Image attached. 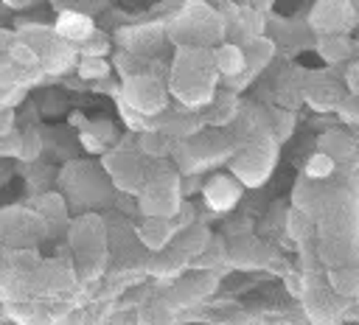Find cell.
<instances>
[{
    "instance_id": "1",
    "label": "cell",
    "mask_w": 359,
    "mask_h": 325,
    "mask_svg": "<svg viewBox=\"0 0 359 325\" xmlns=\"http://www.w3.org/2000/svg\"><path fill=\"white\" fill-rule=\"evenodd\" d=\"M165 87L185 109H205L219 92V73L210 48H174Z\"/></svg>"
},
{
    "instance_id": "2",
    "label": "cell",
    "mask_w": 359,
    "mask_h": 325,
    "mask_svg": "<svg viewBox=\"0 0 359 325\" xmlns=\"http://www.w3.org/2000/svg\"><path fill=\"white\" fill-rule=\"evenodd\" d=\"M67 244L73 255V269L81 286H90L104 277L107 261H109V244H107V227L98 216H81L67 230Z\"/></svg>"
},
{
    "instance_id": "3",
    "label": "cell",
    "mask_w": 359,
    "mask_h": 325,
    "mask_svg": "<svg viewBox=\"0 0 359 325\" xmlns=\"http://www.w3.org/2000/svg\"><path fill=\"white\" fill-rule=\"evenodd\" d=\"M165 39L174 48H216L224 42L222 11L202 0H188L174 20L165 22Z\"/></svg>"
},
{
    "instance_id": "4",
    "label": "cell",
    "mask_w": 359,
    "mask_h": 325,
    "mask_svg": "<svg viewBox=\"0 0 359 325\" xmlns=\"http://www.w3.org/2000/svg\"><path fill=\"white\" fill-rule=\"evenodd\" d=\"M303 283H300V308L306 314V319L311 325H339L345 322V308L348 300H342L325 280L323 266L317 269H306L300 272Z\"/></svg>"
},
{
    "instance_id": "5",
    "label": "cell",
    "mask_w": 359,
    "mask_h": 325,
    "mask_svg": "<svg viewBox=\"0 0 359 325\" xmlns=\"http://www.w3.org/2000/svg\"><path fill=\"white\" fill-rule=\"evenodd\" d=\"M275 137L272 132H258L241 146H236L230 157V171L241 182V188H258L269 179L275 168Z\"/></svg>"
},
{
    "instance_id": "6",
    "label": "cell",
    "mask_w": 359,
    "mask_h": 325,
    "mask_svg": "<svg viewBox=\"0 0 359 325\" xmlns=\"http://www.w3.org/2000/svg\"><path fill=\"white\" fill-rule=\"evenodd\" d=\"M137 207L143 216L157 219H174L182 210V191L177 171L165 165H154L143 174V185L137 191Z\"/></svg>"
},
{
    "instance_id": "7",
    "label": "cell",
    "mask_w": 359,
    "mask_h": 325,
    "mask_svg": "<svg viewBox=\"0 0 359 325\" xmlns=\"http://www.w3.org/2000/svg\"><path fill=\"white\" fill-rule=\"evenodd\" d=\"M118 101L132 106L137 115L154 120L168 109V87H165V81H160L157 76H151L146 70V73H137V76H129L121 81Z\"/></svg>"
},
{
    "instance_id": "8",
    "label": "cell",
    "mask_w": 359,
    "mask_h": 325,
    "mask_svg": "<svg viewBox=\"0 0 359 325\" xmlns=\"http://www.w3.org/2000/svg\"><path fill=\"white\" fill-rule=\"evenodd\" d=\"M48 235V227L39 213L22 207L0 210V255L11 249H34Z\"/></svg>"
},
{
    "instance_id": "9",
    "label": "cell",
    "mask_w": 359,
    "mask_h": 325,
    "mask_svg": "<svg viewBox=\"0 0 359 325\" xmlns=\"http://www.w3.org/2000/svg\"><path fill=\"white\" fill-rule=\"evenodd\" d=\"M216 286H219L216 272H208V269H185L177 280L168 283V289H163V297L182 314V311H191L199 303H205L216 291Z\"/></svg>"
},
{
    "instance_id": "10",
    "label": "cell",
    "mask_w": 359,
    "mask_h": 325,
    "mask_svg": "<svg viewBox=\"0 0 359 325\" xmlns=\"http://www.w3.org/2000/svg\"><path fill=\"white\" fill-rule=\"evenodd\" d=\"M356 25V8L351 0H317L311 8V28L323 36L348 34Z\"/></svg>"
},
{
    "instance_id": "11",
    "label": "cell",
    "mask_w": 359,
    "mask_h": 325,
    "mask_svg": "<svg viewBox=\"0 0 359 325\" xmlns=\"http://www.w3.org/2000/svg\"><path fill=\"white\" fill-rule=\"evenodd\" d=\"M104 168L109 174V179L115 182V188H121L123 193H135L143 185V174L146 165L140 162V157L135 151L126 148H115V151H104Z\"/></svg>"
},
{
    "instance_id": "12",
    "label": "cell",
    "mask_w": 359,
    "mask_h": 325,
    "mask_svg": "<svg viewBox=\"0 0 359 325\" xmlns=\"http://www.w3.org/2000/svg\"><path fill=\"white\" fill-rule=\"evenodd\" d=\"M28 42H31V45L36 48V53H39V70H45L48 76H62V73H67L70 67H76V62H79L76 45L59 39L53 31L48 34V39H28Z\"/></svg>"
},
{
    "instance_id": "13",
    "label": "cell",
    "mask_w": 359,
    "mask_h": 325,
    "mask_svg": "<svg viewBox=\"0 0 359 325\" xmlns=\"http://www.w3.org/2000/svg\"><path fill=\"white\" fill-rule=\"evenodd\" d=\"M269 261H272V249L255 235H236L224 241V266L261 269V266H269Z\"/></svg>"
},
{
    "instance_id": "14",
    "label": "cell",
    "mask_w": 359,
    "mask_h": 325,
    "mask_svg": "<svg viewBox=\"0 0 359 325\" xmlns=\"http://www.w3.org/2000/svg\"><path fill=\"white\" fill-rule=\"evenodd\" d=\"M202 199H205V205H208L213 213H227V210H233V207L238 205V199H241V182H238L233 174L216 171V174H210V177L205 179V185H202Z\"/></svg>"
},
{
    "instance_id": "15",
    "label": "cell",
    "mask_w": 359,
    "mask_h": 325,
    "mask_svg": "<svg viewBox=\"0 0 359 325\" xmlns=\"http://www.w3.org/2000/svg\"><path fill=\"white\" fill-rule=\"evenodd\" d=\"M185 269H191V261L177 249V247H165V249H157V252H149L146 261H143V272L163 280V283H171L177 280Z\"/></svg>"
},
{
    "instance_id": "16",
    "label": "cell",
    "mask_w": 359,
    "mask_h": 325,
    "mask_svg": "<svg viewBox=\"0 0 359 325\" xmlns=\"http://www.w3.org/2000/svg\"><path fill=\"white\" fill-rule=\"evenodd\" d=\"M0 314L14 325H53L50 303L28 297V300H6L0 303Z\"/></svg>"
},
{
    "instance_id": "17",
    "label": "cell",
    "mask_w": 359,
    "mask_h": 325,
    "mask_svg": "<svg viewBox=\"0 0 359 325\" xmlns=\"http://www.w3.org/2000/svg\"><path fill=\"white\" fill-rule=\"evenodd\" d=\"M177 221L174 219H157V216H143V221L137 224V241L146 247V252H157L165 249L177 233Z\"/></svg>"
},
{
    "instance_id": "18",
    "label": "cell",
    "mask_w": 359,
    "mask_h": 325,
    "mask_svg": "<svg viewBox=\"0 0 359 325\" xmlns=\"http://www.w3.org/2000/svg\"><path fill=\"white\" fill-rule=\"evenodd\" d=\"M137 322L140 325H182V314L163 297V291L137 303Z\"/></svg>"
},
{
    "instance_id": "19",
    "label": "cell",
    "mask_w": 359,
    "mask_h": 325,
    "mask_svg": "<svg viewBox=\"0 0 359 325\" xmlns=\"http://www.w3.org/2000/svg\"><path fill=\"white\" fill-rule=\"evenodd\" d=\"M53 34L59 36V39H65V42H70V45H81L84 39H90L93 34H95V25H93V20L87 17V14H81V11H62L59 17H56V22H53Z\"/></svg>"
},
{
    "instance_id": "20",
    "label": "cell",
    "mask_w": 359,
    "mask_h": 325,
    "mask_svg": "<svg viewBox=\"0 0 359 325\" xmlns=\"http://www.w3.org/2000/svg\"><path fill=\"white\" fill-rule=\"evenodd\" d=\"M210 59H213V67H216L219 78H224V81L238 78L247 70L244 48L238 42H219L216 48H210Z\"/></svg>"
},
{
    "instance_id": "21",
    "label": "cell",
    "mask_w": 359,
    "mask_h": 325,
    "mask_svg": "<svg viewBox=\"0 0 359 325\" xmlns=\"http://www.w3.org/2000/svg\"><path fill=\"white\" fill-rule=\"evenodd\" d=\"M163 42H165V28H160V25H149V31H146L143 25H140V28L121 31V45H123L126 53H132V56L154 53Z\"/></svg>"
},
{
    "instance_id": "22",
    "label": "cell",
    "mask_w": 359,
    "mask_h": 325,
    "mask_svg": "<svg viewBox=\"0 0 359 325\" xmlns=\"http://www.w3.org/2000/svg\"><path fill=\"white\" fill-rule=\"evenodd\" d=\"M210 238H213V233H210L205 224L191 221V224H185V227H180V230L174 233L171 247H177L188 261H194L196 255H202V249L208 247V241H210Z\"/></svg>"
},
{
    "instance_id": "23",
    "label": "cell",
    "mask_w": 359,
    "mask_h": 325,
    "mask_svg": "<svg viewBox=\"0 0 359 325\" xmlns=\"http://www.w3.org/2000/svg\"><path fill=\"white\" fill-rule=\"evenodd\" d=\"M79 140H81L84 151H90V154H104L107 146L115 143V126L107 123V120H87V123L79 129Z\"/></svg>"
},
{
    "instance_id": "24",
    "label": "cell",
    "mask_w": 359,
    "mask_h": 325,
    "mask_svg": "<svg viewBox=\"0 0 359 325\" xmlns=\"http://www.w3.org/2000/svg\"><path fill=\"white\" fill-rule=\"evenodd\" d=\"M320 151H325V154L339 165V162L353 160L356 143H353V137H351L348 132H342V129H328L325 134H320Z\"/></svg>"
},
{
    "instance_id": "25",
    "label": "cell",
    "mask_w": 359,
    "mask_h": 325,
    "mask_svg": "<svg viewBox=\"0 0 359 325\" xmlns=\"http://www.w3.org/2000/svg\"><path fill=\"white\" fill-rule=\"evenodd\" d=\"M317 53L325 64H342L353 56V39H348V34H331V36H320L317 42Z\"/></svg>"
},
{
    "instance_id": "26",
    "label": "cell",
    "mask_w": 359,
    "mask_h": 325,
    "mask_svg": "<svg viewBox=\"0 0 359 325\" xmlns=\"http://www.w3.org/2000/svg\"><path fill=\"white\" fill-rule=\"evenodd\" d=\"M342 95H345V90L337 84V81H317V84H309L306 87V92H303V98L314 106V109H337V104L342 101Z\"/></svg>"
},
{
    "instance_id": "27",
    "label": "cell",
    "mask_w": 359,
    "mask_h": 325,
    "mask_svg": "<svg viewBox=\"0 0 359 325\" xmlns=\"http://www.w3.org/2000/svg\"><path fill=\"white\" fill-rule=\"evenodd\" d=\"M238 118V104H236V95L233 92H216L213 101L205 106V115H202V123H213V126H224L230 120Z\"/></svg>"
},
{
    "instance_id": "28",
    "label": "cell",
    "mask_w": 359,
    "mask_h": 325,
    "mask_svg": "<svg viewBox=\"0 0 359 325\" xmlns=\"http://www.w3.org/2000/svg\"><path fill=\"white\" fill-rule=\"evenodd\" d=\"M6 59L20 70H36L39 67V53L28 39H11L6 48Z\"/></svg>"
},
{
    "instance_id": "29",
    "label": "cell",
    "mask_w": 359,
    "mask_h": 325,
    "mask_svg": "<svg viewBox=\"0 0 359 325\" xmlns=\"http://www.w3.org/2000/svg\"><path fill=\"white\" fill-rule=\"evenodd\" d=\"M334 171H337V162L325 154V151H314V154H309V160H306V165H303V179H311V182H328L331 177H334Z\"/></svg>"
},
{
    "instance_id": "30",
    "label": "cell",
    "mask_w": 359,
    "mask_h": 325,
    "mask_svg": "<svg viewBox=\"0 0 359 325\" xmlns=\"http://www.w3.org/2000/svg\"><path fill=\"white\" fill-rule=\"evenodd\" d=\"M137 143H140V151L149 154V157H168L171 151V140L168 134L157 132V129H146V132H137Z\"/></svg>"
},
{
    "instance_id": "31",
    "label": "cell",
    "mask_w": 359,
    "mask_h": 325,
    "mask_svg": "<svg viewBox=\"0 0 359 325\" xmlns=\"http://www.w3.org/2000/svg\"><path fill=\"white\" fill-rule=\"evenodd\" d=\"M76 70H79V78H84V81H101L109 76L112 64L104 56H79Z\"/></svg>"
},
{
    "instance_id": "32",
    "label": "cell",
    "mask_w": 359,
    "mask_h": 325,
    "mask_svg": "<svg viewBox=\"0 0 359 325\" xmlns=\"http://www.w3.org/2000/svg\"><path fill=\"white\" fill-rule=\"evenodd\" d=\"M42 154V137L39 132L28 129L22 132V143H20V160H36Z\"/></svg>"
},
{
    "instance_id": "33",
    "label": "cell",
    "mask_w": 359,
    "mask_h": 325,
    "mask_svg": "<svg viewBox=\"0 0 359 325\" xmlns=\"http://www.w3.org/2000/svg\"><path fill=\"white\" fill-rule=\"evenodd\" d=\"M337 115L348 123V126H359V98L356 95H342V101L337 104Z\"/></svg>"
},
{
    "instance_id": "34",
    "label": "cell",
    "mask_w": 359,
    "mask_h": 325,
    "mask_svg": "<svg viewBox=\"0 0 359 325\" xmlns=\"http://www.w3.org/2000/svg\"><path fill=\"white\" fill-rule=\"evenodd\" d=\"M79 56H104L107 59V50H109V39L101 36V34H93L90 39H84L79 48Z\"/></svg>"
},
{
    "instance_id": "35",
    "label": "cell",
    "mask_w": 359,
    "mask_h": 325,
    "mask_svg": "<svg viewBox=\"0 0 359 325\" xmlns=\"http://www.w3.org/2000/svg\"><path fill=\"white\" fill-rule=\"evenodd\" d=\"M107 325H140L137 322V305H115L107 317Z\"/></svg>"
},
{
    "instance_id": "36",
    "label": "cell",
    "mask_w": 359,
    "mask_h": 325,
    "mask_svg": "<svg viewBox=\"0 0 359 325\" xmlns=\"http://www.w3.org/2000/svg\"><path fill=\"white\" fill-rule=\"evenodd\" d=\"M345 92L359 98V59L353 64H348V70H345Z\"/></svg>"
},
{
    "instance_id": "37",
    "label": "cell",
    "mask_w": 359,
    "mask_h": 325,
    "mask_svg": "<svg viewBox=\"0 0 359 325\" xmlns=\"http://www.w3.org/2000/svg\"><path fill=\"white\" fill-rule=\"evenodd\" d=\"M14 132V112L11 109H0V137Z\"/></svg>"
},
{
    "instance_id": "38",
    "label": "cell",
    "mask_w": 359,
    "mask_h": 325,
    "mask_svg": "<svg viewBox=\"0 0 359 325\" xmlns=\"http://www.w3.org/2000/svg\"><path fill=\"white\" fill-rule=\"evenodd\" d=\"M272 6V0H250V8H255V11H266Z\"/></svg>"
},
{
    "instance_id": "39",
    "label": "cell",
    "mask_w": 359,
    "mask_h": 325,
    "mask_svg": "<svg viewBox=\"0 0 359 325\" xmlns=\"http://www.w3.org/2000/svg\"><path fill=\"white\" fill-rule=\"evenodd\" d=\"M202 3H208V6H213V3H224V0H202Z\"/></svg>"
},
{
    "instance_id": "40",
    "label": "cell",
    "mask_w": 359,
    "mask_h": 325,
    "mask_svg": "<svg viewBox=\"0 0 359 325\" xmlns=\"http://www.w3.org/2000/svg\"><path fill=\"white\" fill-rule=\"evenodd\" d=\"M0 303H3V283H0Z\"/></svg>"
}]
</instances>
